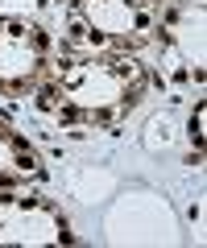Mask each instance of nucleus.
Returning <instances> with one entry per match:
<instances>
[{
  "mask_svg": "<svg viewBox=\"0 0 207 248\" xmlns=\"http://www.w3.org/2000/svg\"><path fill=\"white\" fill-rule=\"evenodd\" d=\"M145 87H149L145 66L128 50H112V54H83V58L58 62L42 99L63 120L120 124L145 99Z\"/></svg>",
  "mask_w": 207,
  "mask_h": 248,
  "instance_id": "1",
  "label": "nucleus"
},
{
  "mask_svg": "<svg viewBox=\"0 0 207 248\" xmlns=\"http://www.w3.org/2000/svg\"><path fill=\"white\" fill-rule=\"evenodd\" d=\"M75 42L104 50H137L153 37L158 0H71Z\"/></svg>",
  "mask_w": 207,
  "mask_h": 248,
  "instance_id": "2",
  "label": "nucleus"
},
{
  "mask_svg": "<svg viewBox=\"0 0 207 248\" xmlns=\"http://www.w3.org/2000/svg\"><path fill=\"white\" fill-rule=\"evenodd\" d=\"M50 66V37L25 17L0 13V95L25 99Z\"/></svg>",
  "mask_w": 207,
  "mask_h": 248,
  "instance_id": "3",
  "label": "nucleus"
},
{
  "mask_svg": "<svg viewBox=\"0 0 207 248\" xmlns=\"http://www.w3.org/2000/svg\"><path fill=\"white\" fill-rule=\"evenodd\" d=\"M75 244L71 219L46 195H0V248H63Z\"/></svg>",
  "mask_w": 207,
  "mask_h": 248,
  "instance_id": "4",
  "label": "nucleus"
},
{
  "mask_svg": "<svg viewBox=\"0 0 207 248\" xmlns=\"http://www.w3.org/2000/svg\"><path fill=\"white\" fill-rule=\"evenodd\" d=\"M46 174L42 153L25 141V137L13 128V124L0 120V190H13V186H29Z\"/></svg>",
  "mask_w": 207,
  "mask_h": 248,
  "instance_id": "5",
  "label": "nucleus"
},
{
  "mask_svg": "<svg viewBox=\"0 0 207 248\" xmlns=\"http://www.w3.org/2000/svg\"><path fill=\"white\" fill-rule=\"evenodd\" d=\"M203 128H207V104L199 99L195 104V112H191V145H195V161H199V153H203Z\"/></svg>",
  "mask_w": 207,
  "mask_h": 248,
  "instance_id": "6",
  "label": "nucleus"
}]
</instances>
